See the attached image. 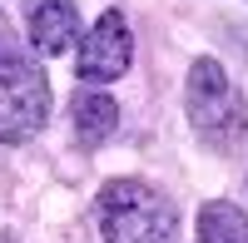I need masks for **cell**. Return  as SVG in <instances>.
Here are the masks:
<instances>
[{"label": "cell", "mask_w": 248, "mask_h": 243, "mask_svg": "<svg viewBox=\"0 0 248 243\" xmlns=\"http://www.w3.org/2000/svg\"><path fill=\"white\" fill-rule=\"evenodd\" d=\"M0 243H15V238H5V233H0Z\"/></svg>", "instance_id": "9c48e42d"}, {"label": "cell", "mask_w": 248, "mask_h": 243, "mask_svg": "<svg viewBox=\"0 0 248 243\" xmlns=\"http://www.w3.org/2000/svg\"><path fill=\"white\" fill-rule=\"evenodd\" d=\"M199 243H248V218L233 204H203L199 213Z\"/></svg>", "instance_id": "52a82bcc"}, {"label": "cell", "mask_w": 248, "mask_h": 243, "mask_svg": "<svg viewBox=\"0 0 248 243\" xmlns=\"http://www.w3.org/2000/svg\"><path fill=\"white\" fill-rule=\"evenodd\" d=\"M184 109H189V124L203 134V144L214 149H233L248 129V105L229 85L218 60H194L189 85H184Z\"/></svg>", "instance_id": "7a4b0ae2"}, {"label": "cell", "mask_w": 248, "mask_h": 243, "mask_svg": "<svg viewBox=\"0 0 248 243\" xmlns=\"http://www.w3.org/2000/svg\"><path fill=\"white\" fill-rule=\"evenodd\" d=\"M50 119V79L45 70L25 60L0 75V144H25Z\"/></svg>", "instance_id": "3957f363"}, {"label": "cell", "mask_w": 248, "mask_h": 243, "mask_svg": "<svg viewBox=\"0 0 248 243\" xmlns=\"http://www.w3.org/2000/svg\"><path fill=\"white\" fill-rule=\"evenodd\" d=\"M70 119H75V139L79 144H105L119 124V105L109 94H94V90H79L75 105H70Z\"/></svg>", "instance_id": "8992f818"}, {"label": "cell", "mask_w": 248, "mask_h": 243, "mask_svg": "<svg viewBox=\"0 0 248 243\" xmlns=\"http://www.w3.org/2000/svg\"><path fill=\"white\" fill-rule=\"evenodd\" d=\"M105 243H174V209L144 179H114L99 189Z\"/></svg>", "instance_id": "6da1fadb"}, {"label": "cell", "mask_w": 248, "mask_h": 243, "mask_svg": "<svg viewBox=\"0 0 248 243\" xmlns=\"http://www.w3.org/2000/svg\"><path fill=\"white\" fill-rule=\"evenodd\" d=\"M134 60V40H129V25H124L119 10H105L94 20V30L85 35V45L75 55V75L90 79V85H105V79H119Z\"/></svg>", "instance_id": "277c9868"}, {"label": "cell", "mask_w": 248, "mask_h": 243, "mask_svg": "<svg viewBox=\"0 0 248 243\" xmlns=\"http://www.w3.org/2000/svg\"><path fill=\"white\" fill-rule=\"evenodd\" d=\"M79 40V10L75 0H30V45L40 55H65Z\"/></svg>", "instance_id": "5b68a950"}, {"label": "cell", "mask_w": 248, "mask_h": 243, "mask_svg": "<svg viewBox=\"0 0 248 243\" xmlns=\"http://www.w3.org/2000/svg\"><path fill=\"white\" fill-rule=\"evenodd\" d=\"M25 45H20V40H15V25H10V15L5 10H0V75H5V70H15V65H25Z\"/></svg>", "instance_id": "ba28073f"}]
</instances>
